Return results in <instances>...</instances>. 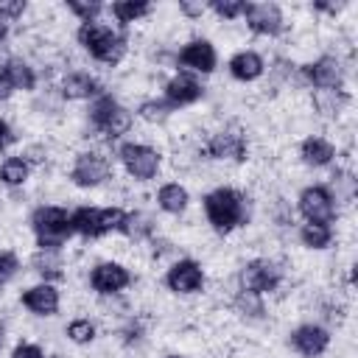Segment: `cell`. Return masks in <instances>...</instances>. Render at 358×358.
Segmentation results:
<instances>
[{"mask_svg":"<svg viewBox=\"0 0 358 358\" xmlns=\"http://www.w3.org/2000/svg\"><path fill=\"white\" fill-rule=\"evenodd\" d=\"M190 204V193L182 182H165L157 190V207L168 215H182Z\"/></svg>","mask_w":358,"mask_h":358,"instance_id":"7402d4cb","label":"cell"},{"mask_svg":"<svg viewBox=\"0 0 358 358\" xmlns=\"http://www.w3.org/2000/svg\"><path fill=\"white\" fill-rule=\"evenodd\" d=\"M282 282V268L280 263L268 260V257H252L241 266L238 271V291H252V294H271L277 291Z\"/></svg>","mask_w":358,"mask_h":358,"instance_id":"5b68a950","label":"cell"},{"mask_svg":"<svg viewBox=\"0 0 358 358\" xmlns=\"http://www.w3.org/2000/svg\"><path fill=\"white\" fill-rule=\"evenodd\" d=\"M25 11H28L25 0H0V20H6V22L20 20Z\"/></svg>","mask_w":358,"mask_h":358,"instance_id":"8d00e7d4","label":"cell"},{"mask_svg":"<svg viewBox=\"0 0 358 358\" xmlns=\"http://www.w3.org/2000/svg\"><path fill=\"white\" fill-rule=\"evenodd\" d=\"M112 176V162L101 151H78L70 165V182L76 187H101Z\"/></svg>","mask_w":358,"mask_h":358,"instance_id":"52a82bcc","label":"cell"},{"mask_svg":"<svg viewBox=\"0 0 358 358\" xmlns=\"http://www.w3.org/2000/svg\"><path fill=\"white\" fill-rule=\"evenodd\" d=\"M126 213H129V210H123V207H117V204H112V207H98V232H101V238L109 235V232H120L123 224H126Z\"/></svg>","mask_w":358,"mask_h":358,"instance_id":"d6a6232c","label":"cell"},{"mask_svg":"<svg viewBox=\"0 0 358 358\" xmlns=\"http://www.w3.org/2000/svg\"><path fill=\"white\" fill-rule=\"evenodd\" d=\"M299 159L308 168H324L336 159V145L322 134H310L299 143Z\"/></svg>","mask_w":358,"mask_h":358,"instance_id":"d6986e66","label":"cell"},{"mask_svg":"<svg viewBox=\"0 0 358 358\" xmlns=\"http://www.w3.org/2000/svg\"><path fill=\"white\" fill-rule=\"evenodd\" d=\"M117 159H120V165H123V171L134 179V182H148V179H154L157 173H159V168H162V154L154 148V145H148V143H123L120 148H117Z\"/></svg>","mask_w":358,"mask_h":358,"instance_id":"277c9868","label":"cell"},{"mask_svg":"<svg viewBox=\"0 0 358 358\" xmlns=\"http://www.w3.org/2000/svg\"><path fill=\"white\" fill-rule=\"evenodd\" d=\"M67 11L78 22H95L103 11V3H98V0H67Z\"/></svg>","mask_w":358,"mask_h":358,"instance_id":"836d02e7","label":"cell"},{"mask_svg":"<svg viewBox=\"0 0 358 358\" xmlns=\"http://www.w3.org/2000/svg\"><path fill=\"white\" fill-rule=\"evenodd\" d=\"M151 11H154V6H151V3H140V0H117V3L109 6V14L117 20L120 28H126V25H131V22H140V20L148 17Z\"/></svg>","mask_w":358,"mask_h":358,"instance_id":"d4e9b609","label":"cell"},{"mask_svg":"<svg viewBox=\"0 0 358 358\" xmlns=\"http://www.w3.org/2000/svg\"><path fill=\"white\" fill-rule=\"evenodd\" d=\"M173 109H182V106H193L196 101L204 98V87L199 81V76H190L185 70L173 73L168 81H165V95H162Z\"/></svg>","mask_w":358,"mask_h":358,"instance_id":"9a60e30c","label":"cell"},{"mask_svg":"<svg viewBox=\"0 0 358 358\" xmlns=\"http://www.w3.org/2000/svg\"><path fill=\"white\" fill-rule=\"evenodd\" d=\"M288 344L302 358H322L330 347V330L322 327L319 322H305V324H296L288 333Z\"/></svg>","mask_w":358,"mask_h":358,"instance_id":"4fadbf2b","label":"cell"},{"mask_svg":"<svg viewBox=\"0 0 358 358\" xmlns=\"http://www.w3.org/2000/svg\"><path fill=\"white\" fill-rule=\"evenodd\" d=\"M0 73L8 78V84H11L14 90L31 92V90L36 87V70H34V64L25 62L22 56H8V59L3 62V70H0Z\"/></svg>","mask_w":358,"mask_h":358,"instance_id":"44dd1931","label":"cell"},{"mask_svg":"<svg viewBox=\"0 0 358 358\" xmlns=\"http://www.w3.org/2000/svg\"><path fill=\"white\" fill-rule=\"evenodd\" d=\"M59 95L64 101H92L101 95V84L95 76L84 73V70H70L62 76V84H59Z\"/></svg>","mask_w":358,"mask_h":358,"instance_id":"e0dca14e","label":"cell"},{"mask_svg":"<svg viewBox=\"0 0 358 358\" xmlns=\"http://www.w3.org/2000/svg\"><path fill=\"white\" fill-rule=\"evenodd\" d=\"M299 76L313 90H344V64L333 53H324L316 62L299 67Z\"/></svg>","mask_w":358,"mask_h":358,"instance_id":"30bf717a","label":"cell"},{"mask_svg":"<svg viewBox=\"0 0 358 358\" xmlns=\"http://www.w3.org/2000/svg\"><path fill=\"white\" fill-rule=\"evenodd\" d=\"M131 271L117 260H101L90 271V288L101 296H120L131 285Z\"/></svg>","mask_w":358,"mask_h":358,"instance_id":"8fae6325","label":"cell"},{"mask_svg":"<svg viewBox=\"0 0 358 358\" xmlns=\"http://www.w3.org/2000/svg\"><path fill=\"white\" fill-rule=\"evenodd\" d=\"M120 232L131 241H148V238H154V218L143 210H131V213H126V224Z\"/></svg>","mask_w":358,"mask_h":358,"instance_id":"f1b7e54d","label":"cell"},{"mask_svg":"<svg viewBox=\"0 0 358 358\" xmlns=\"http://www.w3.org/2000/svg\"><path fill=\"white\" fill-rule=\"evenodd\" d=\"M296 210L305 218V224H333L338 215V207L324 185H308L296 196Z\"/></svg>","mask_w":358,"mask_h":358,"instance_id":"8992f818","label":"cell"},{"mask_svg":"<svg viewBox=\"0 0 358 358\" xmlns=\"http://www.w3.org/2000/svg\"><path fill=\"white\" fill-rule=\"evenodd\" d=\"M31 268L42 277V282H56L64 277V260H62V252L56 249H39L34 257H31Z\"/></svg>","mask_w":358,"mask_h":358,"instance_id":"603a6c76","label":"cell"},{"mask_svg":"<svg viewBox=\"0 0 358 358\" xmlns=\"http://www.w3.org/2000/svg\"><path fill=\"white\" fill-rule=\"evenodd\" d=\"M350 103V95L344 90H313V106L319 115L336 117Z\"/></svg>","mask_w":358,"mask_h":358,"instance_id":"4316f807","label":"cell"},{"mask_svg":"<svg viewBox=\"0 0 358 358\" xmlns=\"http://www.w3.org/2000/svg\"><path fill=\"white\" fill-rule=\"evenodd\" d=\"M207 8H210L218 20L232 22V20H241V17H243L246 3H243V0H213V3H207Z\"/></svg>","mask_w":358,"mask_h":358,"instance_id":"e575fe53","label":"cell"},{"mask_svg":"<svg viewBox=\"0 0 358 358\" xmlns=\"http://www.w3.org/2000/svg\"><path fill=\"white\" fill-rule=\"evenodd\" d=\"M90 123L98 134H103L106 140H120L123 134L131 131L134 126V112L126 109L117 98H112L109 92H101L98 98H92L90 103Z\"/></svg>","mask_w":358,"mask_h":358,"instance_id":"7a4b0ae2","label":"cell"},{"mask_svg":"<svg viewBox=\"0 0 358 358\" xmlns=\"http://www.w3.org/2000/svg\"><path fill=\"white\" fill-rule=\"evenodd\" d=\"M11 143H14V129L8 126L6 117H0V148H6V145H11Z\"/></svg>","mask_w":358,"mask_h":358,"instance_id":"60d3db41","label":"cell"},{"mask_svg":"<svg viewBox=\"0 0 358 358\" xmlns=\"http://www.w3.org/2000/svg\"><path fill=\"white\" fill-rule=\"evenodd\" d=\"M165 358H185V355H165Z\"/></svg>","mask_w":358,"mask_h":358,"instance_id":"f6af8a7d","label":"cell"},{"mask_svg":"<svg viewBox=\"0 0 358 358\" xmlns=\"http://www.w3.org/2000/svg\"><path fill=\"white\" fill-rule=\"evenodd\" d=\"M6 39H8V22H6V20H0V48L6 45Z\"/></svg>","mask_w":358,"mask_h":358,"instance_id":"7bdbcfd3","label":"cell"},{"mask_svg":"<svg viewBox=\"0 0 358 358\" xmlns=\"http://www.w3.org/2000/svg\"><path fill=\"white\" fill-rule=\"evenodd\" d=\"M204 11H207V3H201V0H182L179 3V14L187 20H201Z\"/></svg>","mask_w":358,"mask_h":358,"instance_id":"f35d334b","label":"cell"},{"mask_svg":"<svg viewBox=\"0 0 358 358\" xmlns=\"http://www.w3.org/2000/svg\"><path fill=\"white\" fill-rule=\"evenodd\" d=\"M3 344H6V327L0 324V347H3Z\"/></svg>","mask_w":358,"mask_h":358,"instance_id":"ee69618b","label":"cell"},{"mask_svg":"<svg viewBox=\"0 0 358 358\" xmlns=\"http://www.w3.org/2000/svg\"><path fill=\"white\" fill-rule=\"evenodd\" d=\"M232 308L238 316H243L246 322H260L266 319V302L260 294H252V291H238L235 299H232Z\"/></svg>","mask_w":358,"mask_h":358,"instance_id":"484cf974","label":"cell"},{"mask_svg":"<svg viewBox=\"0 0 358 358\" xmlns=\"http://www.w3.org/2000/svg\"><path fill=\"white\" fill-rule=\"evenodd\" d=\"M171 115H173V106L165 98H145L137 106V117L143 123H151V126H162Z\"/></svg>","mask_w":358,"mask_h":358,"instance_id":"4dcf8cb0","label":"cell"},{"mask_svg":"<svg viewBox=\"0 0 358 358\" xmlns=\"http://www.w3.org/2000/svg\"><path fill=\"white\" fill-rule=\"evenodd\" d=\"M115 34H117V31H115L112 25L101 22V20H95V22H81L78 31H76V42L95 59V56L103 50V45H106Z\"/></svg>","mask_w":358,"mask_h":358,"instance_id":"ffe728a7","label":"cell"},{"mask_svg":"<svg viewBox=\"0 0 358 358\" xmlns=\"http://www.w3.org/2000/svg\"><path fill=\"white\" fill-rule=\"evenodd\" d=\"M227 70H229V76H232L235 81L252 84V81H257V78L266 73V59H263L257 50H246V48H243V50H238V53L229 56Z\"/></svg>","mask_w":358,"mask_h":358,"instance_id":"ac0fdd59","label":"cell"},{"mask_svg":"<svg viewBox=\"0 0 358 358\" xmlns=\"http://www.w3.org/2000/svg\"><path fill=\"white\" fill-rule=\"evenodd\" d=\"M20 302L34 316H56L62 308V291L56 282H36L20 294Z\"/></svg>","mask_w":358,"mask_h":358,"instance_id":"2e32d148","label":"cell"},{"mask_svg":"<svg viewBox=\"0 0 358 358\" xmlns=\"http://www.w3.org/2000/svg\"><path fill=\"white\" fill-rule=\"evenodd\" d=\"M28 165H39V162H45L48 159V151L42 148V145H31L28 151H25V157H22Z\"/></svg>","mask_w":358,"mask_h":358,"instance_id":"ab89813d","label":"cell"},{"mask_svg":"<svg viewBox=\"0 0 358 358\" xmlns=\"http://www.w3.org/2000/svg\"><path fill=\"white\" fill-rule=\"evenodd\" d=\"M243 20L246 28L257 36H280L285 31V17L277 3H246Z\"/></svg>","mask_w":358,"mask_h":358,"instance_id":"7c38bea8","label":"cell"},{"mask_svg":"<svg viewBox=\"0 0 358 358\" xmlns=\"http://www.w3.org/2000/svg\"><path fill=\"white\" fill-rule=\"evenodd\" d=\"M31 229L36 238L39 249H56L62 252V246L70 241L73 229H70V213L59 204H39L31 213Z\"/></svg>","mask_w":358,"mask_h":358,"instance_id":"3957f363","label":"cell"},{"mask_svg":"<svg viewBox=\"0 0 358 358\" xmlns=\"http://www.w3.org/2000/svg\"><path fill=\"white\" fill-rule=\"evenodd\" d=\"M176 64H182V70L190 76H210L218 67V50L210 39L196 36L176 50Z\"/></svg>","mask_w":358,"mask_h":358,"instance_id":"ba28073f","label":"cell"},{"mask_svg":"<svg viewBox=\"0 0 358 358\" xmlns=\"http://www.w3.org/2000/svg\"><path fill=\"white\" fill-rule=\"evenodd\" d=\"M204 154L210 159H235V162H243L246 154H249V145H246L243 131H238V129H221V131L210 134V140L204 143Z\"/></svg>","mask_w":358,"mask_h":358,"instance_id":"5bb4252c","label":"cell"},{"mask_svg":"<svg viewBox=\"0 0 358 358\" xmlns=\"http://www.w3.org/2000/svg\"><path fill=\"white\" fill-rule=\"evenodd\" d=\"M70 229H73V235H81L87 241L101 238V232H98V207H90V204L76 207L70 213Z\"/></svg>","mask_w":358,"mask_h":358,"instance_id":"cb8c5ba5","label":"cell"},{"mask_svg":"<svg viewBox=\"0 0 358 358\" xmlns=\"http://www.w3.org/2000/svg\"><path fill=\"white\" fill-rule=\"evenodd\" d=\"M201 207H204L207 224L218 235H229L249 221V199L238 187H229V185H221L204 193Z\"/></svg>","mask_w":358,"mask_h":358,"instance_id":"6da1fadb","label":"cell"},{"mask_svg":"<svg viewBox=\"0 0 358 358\" xmlns=\"http://www.w3.org/2000/svg\"><path fill=\"white\" fill-rule=\"evenodd\" d=\"M204 280H207L204 277V268L193 257H182V260L171 263L168 271H165V288L171 294H176V296H193V294H199L204 288Z\"/></svg>","mask_w":358,"mask_h":358,"instance_id":"9c48e42d","label":"cell"},{"mask_svg":"<svg viewBox=\"0 0 358 358\" xmlns=\"http://www.w3.org/2000/svg\"><path fill=\"white\" fill-rule=\"evenodd\" d=\"M22 263L11 249H0V285H8L20 274Z\"/></svg>","mask_w":358,"mask_h":358,"instance_id":"d590c367","label":"cell"},{"mask_svg":"<svg viewBox=\"0 0 358 358\" xmlns=\"http://www.w3.org/2000/svg\"><path fill=\"white\" fill-rule=\"evenodd\" d=\"M11 95H14V87H11V84H8V78L0 73V103H6Z\"/></svg>","mask_w":358,"mask_h":358,"instance_id":"b9f144b4","label":"cell"},{"mask_svg":"<svg viewBox=\"0 0 358 358\" xmlns=\"http://www.w3.org/2000/svg\"><path fill=\"white\" fill-rule=\"evenodd\" d=\"M31 176V165L22 157H6L0 162V182L6 187H22Z\"/></svg>","mask_w":358,"mask_h":358,"instance_id":"f546056e","label":"cell"},{"mask_svg":"<svg viewBox=\"0 0 358 358\" xmlns=\"http://www.w3.org/2000/svg\"><path fill=\"white\" fill-rule=\"evenodd\" d=\"M299 243L305 249H313V252L330 249V243H333V227H327V224H302L299 227Z\"/></svg>","mask_w":358,"mask_h":358,"instance_id":"83f0119b","label":"cell"},{"mask_svg":"<svg viewBox=\"0 0 358 358\" xmlns=\"http://www.w3.org/2000/svg\"><path fill=\"white\" fill-rule=\"evenodd\" d=\"M8 358H45V350H42L39 344H34V341H20V344L11 350Z\"/></svg>","mask_w":358,"mask_h":358,"instance_id":"74e56055","label":"cell"},{"mask_svg":"<svg viewBox=\"0 0 358 358\" xmlns=\"http://www.w3.org/2000/svg\"><path fill=\"white\" fill-rule=\"evenodd\" d=\"M95 333H98V330H95V322L87 319V316H78V319L67 322V327H64L67 341H73V344H78V347L92 344V341H95Z\"/></svg>","mask_w":358,"mask_h":358,"instance_id":"1f68e13d","label":"cell"}]
</instances>
